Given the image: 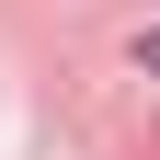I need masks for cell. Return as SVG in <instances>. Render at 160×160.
Masks as SVG:
<instances>
[{"label": "cell", "instance_id": "6da1fadb", "mask_svg": "<svg viewBox=\"0 0 160 160\" xmlns=\"http://www.w3.org/2000/svg\"><path fill=\"white\" fill-rule=\"evenodd\" d=\"M137 69H160V34H137Z\"/></svg>", "mask_w": 160, "mask_h": 160}]
</instances>
